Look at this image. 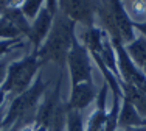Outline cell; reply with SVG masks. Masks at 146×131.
Returning a JSON list of instances; mask_svg holds the SVG:
<instances>
[{
  "label": "cell",
  "mask_w": 146,
  "mask_h": 131,
  "mask_svg": "<svg viewBox=\"0 0 146 131\" xmlns=\"http://www.w3.org/2000/svg\"><path fill=\"white\" fill-rule=\"evenodd\" d=\"M75 25L76 22H73L64 13L58 11L53 20V27H51L45 42L40 45L39 50L33 51L37 56V59L42 64L50 61V63H54L59 67H62L67 61V55L72 49L73 39L76 37Z\"/></svg>",
  "instance_id": "1"
},
{
  "label": "cell",
  "mask_w": 146,
  "mask_h": 131,
  "mask_svg": "<svg viewBox=\"0 0 146 131\" xmlns=\"http://www.w3.org/2000/svg\"><path fill=\"white\" fill-rule=\"evenodd\" d=\"M42 63L37 59L34 53H30L23 56L22 59L11 61L8 64V70H6V78L3 84L0 86L3 92L6 94L8 100H14L20 94L30 89V86L34 83L39 69Z\"/></svg>",
  "instance_id": "2"
},
{
  "label": "cell",
  "mask_w": 146,
  "mask_h": 131,
  "mask_svg": "<svg viewBox=\"0 0 146 131\" xmlns=\"http://www.w3.org/2000/svg\"><path fill=\"white\" fill-rule=\"evenodd\" d=\"M45 91H47V83L42 80L40 74H37L36 80L30 86V89H27L23 94H20L19 97L9 102V106L6 108L5 120H3V131H8L17 122H23V119L28 117L31 112L36 114V109Z\"/></svg>",
  "instance_id": "3"
},
{
  "label": "cell",
  "mask_w": 146,
  "mask_h": 131,
  "mask_svg": "<svg viewBox=\"0 0 146 131\" xmlns=\"http://www.w3.org/2000/svg\"><path fill=\"white\" fill-rule=\"evenodd\" d=\"M70 74V83L72 86L79 84L86 81H93V70H92V55L90 51L81 44L78 37L73 39L72 49L67 55L65 61Z\"/></svg>",
  "instance_id": "4"
},
{
  "label": "cell",
  "mask_w": 146,
  "mask_h": 131,
  "mask_svg": "<svg viewBox=\"0 0 146 131\" xmlns=\"http://www.w3.org/2000/svg\"><path fill=\"white\" fill-rule=\"evenodd\" d=\"M112 44L117 51V64H118V72H120L121 83L131 84L146 94V75L131 59L129 53L126 50V44L121 42V41H112Z\"/></svg>",
  "instance_id": "5"
},
{
  "label": "cell",
  "mask_w": 146,
  "mask_h": 131,
  "mask_svg": "<svg viewBox=\"0 0 146 131\" xmlns=\"http://www.w3.org/2000/svg\"><path fill=\"white\" fill-rule=\"evenodd\" d=\"M100 3L101 0H59V11L87 28L95 25Z\"/></svg>",
  "instance_id": "6"
},
{
  "label": "cell",
  "mask_w": 146,
  "mask_h": 131,
  "mask_svg": "<svg viewBox=\"0 0 146 131\" xmlns=\"http://www.w3.org/2000/svg\"><path fill=\"white\" fill-rule=\"evenodd\" d=\"M61 88H62V74L59 75L54 89L44 95L42 100H40V103H39V106H37V109H36L34 123H36L39 128H44L47 131L50 130L54 112H56V109L59 108V105L64 102V100H62V95H61Z\"/></svg>",
  "instance_id": "7"
},
{
  "label": "cell",
  "mask_w": 146,
  "mask_h": 131,
  "mask_svg": "<svg viewBox=\"0 0 146 131\" xmlns=\"http://www.w3.org/2000/svg\"><path fill=\"white\" fill-rule=\"evenodd\" d=\"M53 20H54V14H51L45 6L40 9V13L37 14L36 19L31 20L30 31L27 34V37H28V41L33 44V49H34L33 51L39 50L40 45L45 42L51 27H53Z\"/></svg>",
  "instance_id": "8"
},
{
  "label": "cell",
  "mask_w": 146,
  "mask_h": 131,
  "mask_svg": "<svg viewBox=\"0 0 146 131\" xmlns=\"http://www.w3.org/2000/svg\"><path fill=\"white\" fill-rule=\"evenodd\" d=\"M107 6H109L110 14H112L118 30L121 33L123 42L124 44L132 42L137 37V34H135V30H134V22H132L123 0H107Z\"/></svg>",
  "instance_id": "9"
},
{
  "label": "cell",
  "mask_w": 146,
  "mask_h": 131,
  "mask_svg": "<svg viewBox=\"0 0 146 131\" xmlns=\"http://www.w3.org/2000/svg\"><path fill=\"white\" fill-rule=\"evenodd\" d=\"M100 89L95 86L93 81H86V83H79V84L72 86L70 91V97L67 100V105L70 109L75 111H84L86 108H89L93 102L96 100Z\"/></svg>",
  "instance_id": "10"
},
{
  "label": "cell",
  "mask_w": 146,
  "mask_h": 131,
  "mask_svg": "<svg viewBox=\"0 0 146 131\" xmlns=\"http://www.w3.org/2000/svg\"><path fill=\"white\" fill-rule=\"evenodd\" d=\"M109 86L104 83L100 88L98 95H96V108L87 119L86 131H104L106 125V117H107V95H109Z\"/></svg>",
  "instance_id": "11"
},
{
  "label": "cell",
  "mask_w": 146,
  "mask_h": 131,
  "mask_svg": "<svg viewBox=\"0 0 146 131\" xmlns=\"http://www.w3.org/2000/svg\"><path fill=\"white\" fill-rule=\"evenodd\" d=\"M104 30L101 27H87L84 28V31L81 33V36L78 37L81 41V44L87 49L90 53H101L103 50V37H104Z\"/></svg>",
  "instance_id": "12"
},
{
  "label": "cell",
  "mask_w": 146,
  "mask_h": 131,
  "mask_svg": "<svg viewBox=\"0 0 146 131\" xmlns=\"http://www.w3.org/2000/svg\"><path fill=\"white\" fill-rule=\"evenodd\" d=\"M143 119L138 114L137 108L127 100H121V108L118 114V128H131V126H140Z\"/></svg>",
  "instance_id": "13"
},
{
  "label": "cell",
  "mask_w": 146,
  "mask_h": 131,
  "mask_svg": "<svg viewBox=\"0 0 146 131\" xmlns=\"http://www.w3.org/2000/svg\"><path fill=\"white\" fill-rule=\"evenodd\" d=\"M121 88H123V98L131 102L137 108L141 119H146V94L134 86L126 84V83H121Z\"/></svg>",
  "instance_id": "14"
},
{
  "label": "cell",
  "mask_w": 146,
  "mask_h": 131,
  "mask_svg": "<svg viewBox=\"0 0 146 131\" xmlns=\"http://www.w3.org/2000/svg\"><path fill=\"white\" fill-rule=\"evenodd\" d=\"M126 50L129 53L131 59L143 70L146 67V37H135L132 42L126 44Z\"/></svg>",
  "instance_id": "15"
},
{
  "label": "cell",
  "mask_w": 146,
  "mask_h": 131,
  "mask_svg": "<svg viewBox=\"0 0 146 131\" xmlns=\"http://www.w3.org/2000/svg\"><path fill=\"white\" fill-rule=\"evenodd\" d=\"M0 16H3L5 19H8L9 22L13 23V25L16 27L17 30L20 31L22 36H27L30 31V20L27 19L25 16H23L22 9L20 8H11V9H6V11H2L0 13Z\"/></svg>",
  "instance_id": "16"
},
{
  "label": "cell",
  "mask_w": 146,
  "mask_h": 131,
  "mask_svg": "<svg viewBox=\"0 0 146 131\" xmlns=\"http://www.w3.org/2000/svg\"><path fill=\"white\" fill-rule=\"evenodd\" d=\"M44 6H45V0H23L20 9H22L23 16L31 22L37 17V14L40 13V9Z\"/></svg>",
  "instance_id": "17"
},
{
  "label": "cell",
  "mask_w": 146,
  "mask_h": 131,
  "mask_svg": "<svg viewBox=\"0 0 146 131\" xmlns=\"http://www.w3.org/2000/svg\"><path fill=\"white\" fill-rule=\"evenodd\" d=\"M65 131H86L84 119H82L81 111H75V109H70V108H68Z\"/></svg>",
  "instance_id": "18"
},
{
  "label": "cell",
  "mask_w": 146,
  "mask_h": 131,
  "mask_svg": "<svg viewBox=\"0 0 146 131\" xmlns=\"http://www.w3.org/2000/svg\"><path fill=\"white\" fill-rule=\"evenodd\" d=\"M19 37H22V34H20L19 30H17L8 19L0 16V41H3V39H19Z\"/></svg>",
  "instance_id": "19"
},
{
  "label": "cell",
  "mask_w": 146,
  "mask_h": 131,
  "mask_svg": "<svg viewBox=\"0 0 146 131\" xmlns=\"http://www.w3.org/2000/svg\"><path fill=\"white\" fill-rule=\"evenodd\" d=\"M23 0H0V13L11 8H20Z\"/></svg>",
  "instance_id": "20"
},
{
  "label": "cell",
  "mask_w": 146,
  "mask_h": 131,
  "mask_svg": "<svg viewBox=\"0 0 146 131\" xmlns=\"http://www.w3.org/2000/svg\"><path fill=\"white\" fill-rule=\"evenodd\" d=\"M45 8L51 13V14L56 16L59 11V0H45Z\"/></svg>",
  "instance_id": "21"
},
{
  "label": "cell",
  "mask_w": 146,
  "mask_h": 131,
  "mask_svg": "<svg viewBox=\"0 0 146 131\" xmlns=\"http://www.w3.org/2000/svg\"><path fill=\"white\" fill-rule=\"evenodd\" d=\"M8 61H0V86L3 84L6 78V70H8Z\"/></svg>",
  "instance_id": "22"
},
{
  "label": "cell",
  "mask_w": 146,
  "mask_h": 131,
  "mask_svg": "<svg viewBox=\"0 0 146 131\" xmlns=\"http://www.w3.org/2000/svg\"><path fill=\"white\" fill-rule=\"evenodd\" d=\"M134 30L138 33H141V36L146 37V20H141V22H134Z\"/></svg>",
  "instance_id": "23"
},
{
  "label": "cell",
  "mask_w": 146,
  "mask_h": 131,
  "mask_svg": "<svg viewBox=\"0 0 146 131\" xmlns=\"http://www.w3.org/2000/svg\"><path fill=\"white\" fill-rule=\"evenodd\" d=\"M5 114H6V106L3 105L0 108V131H3V120H5Z\"/></svg>",
  "instance_id": "24"
},
{
  "label": "cell",
  "mask_w": 146,
  "mask_h": 131,
  "mask_svg": "<svg viewBox=\"0 0 146 131\" xmlns=\"http://www.w3.org/2000/svg\"><path fill=\"white\" fill-rule=\"evenodd\" d=\"M123 131H146V126L140 125V126H131V128H124Z\"/></svg>",
  "instance_id": "25"
},
{
  "label": "cell",
  "mask_w": 146,
  "mask_h": 131,
  "mask_svg": "<svg viewBox=\"0 0 146 131\" xmlns=\"http://www.w3.org/2000/svg\"><path fill=\"white\" fill-rule=\"evenodd\" d=\"M6 102H8V98H6V94L2 91V89H0V108H2V106L5 105Z\"/></svg>",
  "instance_id": "26"
},
{
  "label": "cell",
  "mask_w": 146,
  "mask_h": 131,
  "mask_svg": "<svg viewBox=\"0 0 146 131\" xmlns=\"http://www.w3.org/2000/svg\"><path fill=\"white\" fill-rule=\"evenodd\" d=\"M141 125H143V126H146V119H143V122H141Z\"/></svg>",
  "instance_id": "27"
},
{
  "label": "cell",
  "mask_w": 146,
  "mask_h": 131,
  "mask_svg": "<svg viewBox=\"0 0 146 131\" xmlns=\"http://www.w3.org/2000/svg\"><path fill=\"white\" fill-rule=\"evenodd\" d=\"M131 2H134V0H131ZM138 2H143V3H146V0H138Z\"/></svg>",
  "instance_id": "28"
},
{
  "label": "cell",
  "mask_w": 146,
  "mask_h": 131,
  "mask_svg": "<svg viewBox=\"0 0 146 131\" xmlns=\"http://www.w3.org/2000/svg\"><path fill=\"white\" fill-rule=\"evenodd\" d=\"M143 72H145V75H146V67H145V69H143Z\"/></svg>",
  "instance_id": "29"
}]
</instances>
